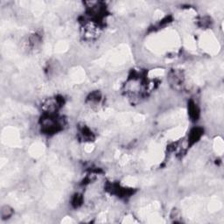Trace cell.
Masks as SVG:
<instances>
[{"label":"cell","mask_w":224,"mask_h":224,"mask_svg":"<svg viewBox=\"0 0 224 224\" xmlns=\"http://www.w3.org/2000/svg\"><path fill=\"white\" fill-rule=\"evenodd\" d=\"M200 135H201V131H200V130L199 129H195V130H193L192 132H191V134H190V138H191V141H194V140H196V139H199L200 138ZM197 141V140H196Z\"/></svg>","instance_id":"7a4b0ae2"},{"label":"cell","mask_w":224,"mask_h":224,"mask_svg":"<svg viewBox=\"0 0 224 224\" xmlns=\"http://www.w3.org/2000/svg\"><path fill=\"white\" fill-rule=\"evenodd\" d=\"M189 114L193 118H198V114H199V110L197 109V106L193 103L191 105H189Z\"/></svg>","instance_id":"6da1fadb"}]
</instances>
